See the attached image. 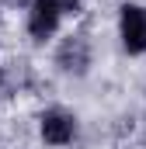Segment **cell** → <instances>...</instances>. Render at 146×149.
I'll use <instances>...</instances> for the list:
<instances>
[{
	"label": "cell",
	"instance_id": "2",
	"mask_svg": "<svg viewBox=\"0 0 146 149\" xmlns=\"http://www.w3.org/2000/svg\"><path fill=\"white\" fill-rule=\"evenodd\" d=\"M38 135L45 146H70L77 139V114L63 111V108H49L38 118Z\"/></svg>",
	"mask_w": 146,
	"mask_h": 149
},
{
	"label": "cell",
	"instance_id": "3",
	"mask_svg": "<svg viewBox=\"0 0 146 149\" xmlns=\"http://www.w3.org/2000/svg\"><path fill=\"white\" fill-rule=\"evenodd\" d=\"M56 66L63 73H70V76H84L87 73V66H91V42H87V35L77 31V35L63 38V45L56 52Z\"/></svg>",
	"mask_w": 146,
	"mask_h": 149
},
{
	"label": "cell",
	"instance_id": "1",
	"mask_svg": "<svg viewBox=\"0 0 146 149\" xmlns=\"http://www.w3.org/2000/svg\"><path fill=\"white\" fill-rule=\"evenodd\" d=\"M118 38L129 56L146 52V7L143 3H125L118 14Z\"/></svg>",
	"mask_w": 146,
	"mask_h": 149
},
{
	"label": "cell",
	"instance_id": "5",
	"mask_svg": "<svg viewBox=\"0 0 146 149\" xmlns=\"http://www.w3.org/2000/svg\"><path fill=\"white\" fill-rule=\"evenodd\" d=\"M52 3L59 7V14H63V17H66V14H77V10L84 7V0H52Z\"/></svg>",
	"mask_w": 146,
	"mask_h": 149
},
{
	"label": "cell",
	"instance_id": "4",
	"mask_svg": "<svg viewBox=\"0 0 146 149\" xmlns=\"http://www.w3.org/2000/svg\"><path fill=\"white\" fill-rule=\"evenodd\" d=\"M59 21H63V14H59V7H56L52 0H32V10H28V35L35 38V42L52 38L56 28H59Z\"/></svg>",
	"mask_w": 146,
	"mask_h": 149
},
{
	"label": "cell",
	"instance_id": "6",
	"mask_svg": "<svg viewBox=\"0 0 146 149\" xmlns=\"http://www.w3.org/2000/svg\"><path fill=\"white\" fill-rule=\"evenodd\" d=\"M0 83H4V73H0Z\"/></svg>",
	"mask_w": 146,
	"mask_h": 149
}]
</instances>
